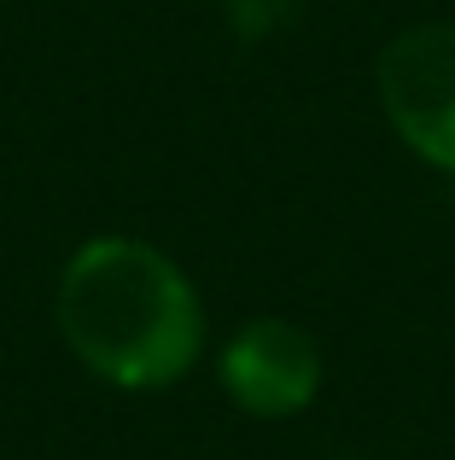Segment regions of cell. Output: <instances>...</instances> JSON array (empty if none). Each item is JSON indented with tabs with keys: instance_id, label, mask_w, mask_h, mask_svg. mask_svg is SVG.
<instances>
[{
	"instance_id": "cell-2",
	"label": "cell",
	"mask_w": 455,
	"mask_h": 460,
	"mask_svg": "<svg viewBox=\"0 0 455 460\" xmlns=\"http://www.w3.org/2000/svg\"><path fill=\"white\" fill-rule=\"evenodd\" d=\"M374 82L403 146L455 175V23H415L391 35Z\"/></svg>"
},
{
	"instance_id": "cell-3",
	"label": "cell",
	"mask_w": 455,
	"mask_h": 460,
	"mask_svg": "<svg viewBox=\"0 0 455 460\" xmlns=\"http://www.w3.org/2000/svg\"><path fill=\"white\" fill-rule=\"evenodd\" d=\"M217 373L234 408H245L251 420H292L321 391V344L298 321L257 314L228 338Z\"/></svg>"
},
{
	"instance_id": "cell-1",
	"label": "cell",
	"mask_w": 455,
	"mask_h": 460,
	"mask_svg": "<svg viewBox=\"0 0 455 460\" xmlns=\"http://www.w3.org/2000/svg\"><path fill=\"white\" fill-rule=\"evenodd\" d=\"M53 314L70 356L117 391H164L205 349V309L182 262L129 234L70 251Z\"/></svg>"
},
{
	"instance_id": "cell-4",
	"label": "cell",
	"mask_w": 455,
	"mask_h": 460,
	"mask_svg": "<svg viewBox=\"0 0 455 460\" xmlns=\"http://www.w3.org/2000/svg\"><path fill=\"white\" fill-rule=\"evenodd\" d=\"M304 12V0H222V23L234 30V41L257 47V41H274L286 35Z\"/></svg>"
}]
</instances>
